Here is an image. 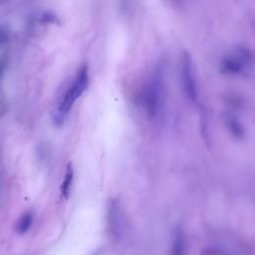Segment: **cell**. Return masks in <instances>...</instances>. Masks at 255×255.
<instances>
[{
	"instance_id": "6da1fadb",
	"label": "cell",
	"mask_w": 255,
	"mask_h": 255,
	"mask_svg": "<svg viewBox=\"0 0 255 255\" xmlns=\"http://www.w3.org/2000/svg\"><path fill=\"white\" fill-rule=\"evenodd\" d=\"M166 97L165 74L160 67L155 68L143 88V106L151 120L159 117Z\"/></svg>"
},
{
	"instance_id": "7a4b0ae2",
	"label": "cell",
	"mask_w": 255,
	"mask_h": 255,
	"mask_svg": "<svg viewBox=\"0 0 255 255\" xmlns=\"http://www.w3.org/2000/svg\"><path fill=\"white\" fill-rule=\"evenodd\" d=\"M89 86V68L84 64L79 68L74 81L69 86L65 94L60 98L56 108L53 111V122L60 127L65 123L72 107L85 93Z\"/></svg>"
},
{
	"instance_id": "3957f363",
	"label": "cell",
	"mask_w": 255,
	"mask_h": 255,
	"mask_svg": "<svg viewBox=\"0 0 255 255\" xmlns=\"http://www.w3.org/2000/svg\"><path fill=\"white\" fill-rule=\"evenodd\" d=\"M253 63V54L247 47L235 48L221 63V71L226 75H241L249 70Z\"/></svg>"
},
{
	"instance_id": "277c9868",
	"label": "cell",
	"mask_w": 255,
	"mask_h": 255,
	"mask_svg": "<svg viewBox=\"0 0 255 255\" xmlns=\"http://www.w3.org/2000/svg\"><path fill=\"white\" fill-rule=\"evenodd\" d=\"M179 74L181 87H183L185 91L186 96L191 102L196 104L198 101V92L194 69L191 57L187 51L181 53L179 62Z\"/></svg>"
},
{
	"instance_id": "5b68a950",
	"label": "cell",
	"mask_w": 255,
	"mask_h": 255,
	"mask_svg": "<svg viewBox=\"0 0 255 255\" xmlns=\"http://www.w3.org/2000/svg\"><path fill=\"white\" fill-rule=\"evenodd\" d=\"M108 224L111 233L119 236L122 228V210L117 199L111 198L108 204Z\"/></svg>"
},
{
	"instance_id": "8992f818",
	"label": "cell",
	"mask_w": 255,
	"mask_h": 255,
	"mask_svg": "<svg viewBox=\"0 0 255 255\" xmlns=\"http://www.w3.org/2000/svg\"><path fill=\"white\" fill-rule=\"evenodd\" d=\"M73 180H74V168H73V165L70 162L67 166L65 176L61 185V195L65 199H68L70 196Z\"/></svg>"
},
{
	"instance_id": "52a82bcc",
	"label": "cell",
	"mask_w": 255,
	"mask_h": 255,
	"mask_svg": "<svg viewBox=\"0 0 255 255\" xmlns=\"http://www.w3.org/2000/svg\"><path fill=\"white\" fill-rule=\"evenodd\" d=\"M226 126L230 133L235 137L236 139H241L244 136V129L240 122L238 120V118L234 116H228L226 118Z\"/></svg>"
},
{
	"instance_id": "ba28073f",
	"label": "cell",
	"mask_w": 255,
	"mask_h": 255,
	"mask_svg": "<svg viewBox=\"0 0 255 255\" xmlns=\"http://www.w3.org/2000/svg\"><path fill=\"white\" fill-rule=\"evenodd\" d=\"M33 220H34V216L33 213L30 211L25 212L21 217L19 222L17 223V231L18 233L20 234H24L25 232H27L29 230V228L31 227L32 223H33Z\"/></svg>"
},
{
	"instance_id": "9c48e42d",
	"label": "cell",
	"mask_w": 255,
	"mask_h": 255,
	"mask_svg": "<svg viewBox=\"0 0 255 255\" xmlns=\"http://www.w3.org/2000/svg\"><path fill=\"white\" fill-rule=\"evenodd\" d=\"M173 255H187L185 239L183 232L180 230L176 231V235L173 246Z\"/></svg>"
},
{
	"instance_id": "30bf717a",
	"label": "cell",
	"mask_w": 255,
	"mask_h": 255,
	"mask_svg": "<svg viewBox=\"0 0 255 255\" xmlns=\"http://www.w3.org/2000/svg\"><path fill=\"white\" fill-rule=\"evenodd\" d=\"M7 37H6V35L3 31H0V43H3L4 41H6Z\"/></svg>"
}]
</instances>
